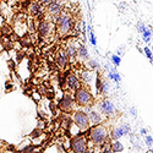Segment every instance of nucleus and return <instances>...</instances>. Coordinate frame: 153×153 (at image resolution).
Segmentation results:
<instances>
[{"label":"nucleus","instance_id":"16","mask_svg":"<svg viewBox=\"0 0 153 153\" xmlns=\"http://www.w3.org/2000/svg\"><path fill=\"white\" fill-rule=\"evenodd\" d=\"M96 75H97V72H94L93 70H83L80 74V80L86 86H91L92 82L96 80Z\"/></svg>","mask_w":153,"mask_h":153},{"label":"nucleus","instance_id":"1","mask_svg":"<svg viewBox=\"0 0 153 153\" xmlns=\"http://www.w3.org/2000/svg\"><path fill=\"white\" fill-rule=\"evenodd\" d=\"M88 143L94 146V147H100L104 142L109 141V129L102 123L98 125H92V127L88 129Z\"/></svg>","mask_w":153,"mask_h":153},{"label":"nucleus","instance_id":"7","mask_svg":"<svg viewBox=\"0 0 153 153\" xmlns=\"http://www.w3.org/2000/svg\"><path fill=\"white\" fill-rule=\"evenodd\" d=\"M58 108L62 111V113H72L76 108V103L74 99V94L71 92H64L61 98L58 102Z\"/></svg>","mask_w":153,"mask_h":153},{"label":"nucleus","instance_id":"39","mask_svg":"<svg viewBox=\"0 0 153 153\" xmlns=\"http://www.w3.org/2000/svg\"><path fill=\"white\" fill-rule=\"evenodd\" d=\"M147 153H153V149H152V148H151V149H148V151H147Z\"/></svg>","mask_w":153,"mask_h":153},{"label":"nucleus","instance_id":"42","mask_svg":"<svg viewBox=\"0 0 153 153\" xmlns=\"http://www.w3.org/2000/svg\"><path fill=\"white\" fill-rule=\"evenodd\" d=\"M4 1H12V0H4Z\"/></svg>","mask_w":153,"mask_h":153},{"label":"nucleus","instance_id":"22","mask_svg":"<svg viewBox=\"0 0 153 153\" xmlns=\"http://www.w3.org/2000/svg\"><path fill=\"white\" fill-rule=\"evenodd\" d=\"M87 68L88 70H93V71H98L100 69V64L97 59H88L87 60Z\"/></svg>","mask_w":153,"mask_h":153},{"label":"nucleus","instance_id":"37","mask_svg":"<svg viewBox=\"0 0 153 153\" xmlns=\"http://www.w3.org/2000/svg\"><path fill=\"white\" fill-rule=\"evenodd\" d=\"M125 7H126V4H125V3H121V4H120V9L123 10V9H125Z\"/></svg>","mask_w":153,"mask_h":153},{"label":"nucleus","instance_id":"41","mask_svg":"<svg viewBox=\"0 0 153 153\" xmlns=\"http://www.w3.org/2000/svg\"><path fill=\"white\" fill-rule=\"evenodd\" d=\"M56 1H60V3H62V1H64V0H56Z\"/></svg>","mask_w":153,"mask_h":153},{"label":"nucleus","instance_id":"19","mask_svg":"<svg viewBox=\"0 0 153 153\" xmlns=\"http://www.w3.org/2000/svg\"><path fill=\"white\" fill-rule=\"evenodd\" d=\"M77 58L81 61H87L88 59H90V53H88V49L82 43H80L79 47H77Z\"/></svg>","mask_w":153,"mask_h":153},{"label":"nucleus","instance_id":"6","mask_svg":"<svg viewBox=\"0 0 153 153\" xmlns=\"http://www.w3.org/2000/svg\"><path fill=\"white\" fill-rule=\"evenodd\" d=\"M70 149L75 153H85L88 151V138L83 134L75 135L70 141Z\"/></svg>","mask_w":153,"mask_h":153},{"label":"nucleus","instance_id":"14","mask_svg":"<svg viewBox=\"0 0 153 153\" xmlns=\"http://www.w3.org/2000/svg\"><path fill=\"white\" fill-rule=\"evenodd\" d=\"M69 62H70V60H69V56L65 52V49H59L55 54V64L58 65V68L61 70L66 69Z\"/></svg>","mask_w":153,"mask_h":153},{"label":"nucleus","instance_id":"23","mask_svg":"<svg viewBox=\"0 0 153 153\" xmlns=\"http://www.w3.org/2000/svg\"><path fill=\"white\" fill-rule=\"evenodd\" d=\"M71 125H72V119H71V117H69V115H64L62 119H61V126H62L65 130L69 131V129L71 127Z\"/></svg>","mask_w":153,"mask_h":153},{"label":"nucleus","instance_id":"9","mask_svg":"<svg viewBox=\"0 0 153 153\" xmlns=\"http://www.w3.org/2000/svg\"><path fill=\"white\" fill-rule=\"evenodd\" d=\"M64 6H62V3L60 1H56V0H50V1L44 6V11L47 12L48 17L54 22V20L60 15V12L62 11Z\"/></svg>","mask_w":153,"mask_h":153},{"label":"nucleus","instance_id":"34","mask_svg":"<svg viewBox=\"0 0 153 153\" xmlns=\"http://www.w3.org/2000/svg\"><path fill=\"white\" fill-rule=\"evenodd\" d=\"M4 25H5V19L3 15H0V27H3Z\"/></svg>","mask_w":153,"mask_h":153},{"label":"nucleus","instance_id":"8","mask_svg":"<svg viewBox=\"0 0 153 153\" xmlns=\"http://www.w3.org/2000/svg\"><path fill=\"white\" fill-rule=\"evenodd\" d=\"M97 109L100 111L102 115L107 118H111L117 114V107L109 98H103L102 100H99L97 103Z\"/></svg>","mask_w":153,"mask_h":153},{"label":"nucleus","instance_id":"12","mask_svg":"<svg viewBox=\"0 0 153 153\" xmlns=\"http://www.w3.org/2000/svg\"><path fill=\"white\" fill-rule=\"evenodd\" d=\"M81 86H82V82H81V80H80V77L77 75L74 74V72L66 74V76H65V87L70 92H75Z\"/></svg>","mask_w":153,"mask_h":153},{"label":"nucleus","instance_id":"21","mask_svg":"<svg viewBox=\"0 0 153 153\" xmlns=\"http://www.w3.org/2000/svg\"><path fill=\"white\" fill-rule=\"evenodd\" d=\"M110 149H111V152H123L124 151V145L119 141V140H111Z\"/></svg>","mask_w":153,"mask_h":153},{"label":"nucleus","instance_id":"40","mask_svg":"<svg viewBox=\"0 0 153 153\" xmlns=\"http://www.w3.org/2000/svg\"><path fill=\"white\" fill-rule=\"evenodd\" d=\"M17 1H21V3H25V1H27V0H17Z\"/></svg>","mask_w":153,"mask_h":153},{"label":"nucleus","instance_id":"13","mask_svg":"<svg viewBox=\"0 0 153 153\" xmlns=\"http://www.w3.org/2000/svg\"><path fill=\"white\" fill-rule=\"evenodd\" d=\"M14 30L16 32L17 36L22 37L26 34L27 32V19L23 15H19L15 19V23H14Z\"/></svg>","mask_w":153,"mask_h":153},{"label":"nucleus","instance_id":"17","mask_svg":"<svg viewBox=\"0 0 153 153\" xmlns=\"http://www.w3.org/2000/svg\"><path fill=\"white\" fill-rule=\"evenodd\" d=\"M77 47H79V44L75 43L74 41H70V42L66 44L65 52H66V54H68L70 61H75L76 58H77Z\"/></svg>","mask_w":153,"mask_h":153},{"label":"nucleus","instance_id":"33","mask_svg":"<svg viewBox=\"0 0 153 153\" xmlns=\"http://www.w3.org/2000/svg\"><path fill=\"white\" fill-rule=\"evenodd\" d=\"M130 114H131L134 118H136V117H137V109H136L135 107H131V108H130Z\"/></svg>","mask_w":153,"mask_h":153},{"label":"nucleus","instance_id":"2","mask_svg":"<svg viewBox=\"0 0 153 153\" xmlns=\"http://www.w3.org/2000/svg\"><path fill=\"white\" fill-rule=\"evenodd\" d=\"M54 25H55L56 34L62 38L72 32V30L75 27V20L70 12L62 10L60 12V15L54 20Z\"/></svg>","mask_w":153,"mask_h":153},{"label":"nucleus","instance_id":"31","mask_svg":"<svg viewBox=\"0 0 153 153\" xmlns=\"http://www.w3.org/2000/svg\"><path fill=\"white\" fill-rule=\"evenodd\" d=\"M21 42H22V44H23V45H30V44H31L30 36H27V34L22 36V39H21Z\"/></svg>","mask_w":153,"mask_h":153},{"label":"nucleus","instance_id":"36","mask_svg":"<svg viewBox=\"0 0 153 153\" xmlns=\"http://www.w3.org/2000/svg\"><path fill=\"white\" fill-rule=\"evenodd\" d=\"M140 134H141L142 136H145V135L147 134V129H145V127H142V129L140 130Z\"/></svg>","mask_w":153,"mask_h":153},{"label":"nucleus","instance_id":"5","mask_svg":"<svg viewBox=\"0 0 153 153\" xmlns=\"http://www.w3.org/2000/svg\"><path fill=\"white\" fill-rule=\"evenodd\" d=\"M71 119H72V123L79 127L81 132L87 131V130L91 127L90 119H88L87 113H86L85 110H82V109H77V110L75 109V110L72 111Z\"/></svg>","mask_w":153,"mask_h":153},{"label":"nucleus","instance_id":"38","mask_svg":"<svg viewBox=\"0 0 153 153\" xmlns=\"http://www.w3.org/2000/svg\"><path fill=\"white\" fill-rule=\"evenodd\" d=\"M12 86H11V83H6V90H10Z\"/></svg>","mask_w":153,"mask_h":153},{"label":"nucleus","instance_id":"20","mask_svg":"<svg viewBox=\"0 0 153 153\" xmlns=\"http://www.w3.org/2000/svg\"><path fill=\"white\" fill-rule=\"evenodd\" d=\"M109 91H110V83H109V81L102 79V83H100V87H99V93L103 94V96H108Z\"/></svg>","mask_w":153,"mask_h":153},{"label":"nucleus","instance_id":"32","mask_svg":"<svg viewBox=\"0 0 153 153\" xmlns=\"http://www.w3.org/2000/svg\"><path fill=\"white\" fill-rule=\"evenodd\" d=\"M124 53H125V45L119 47V48H118V50H117V55L121 56V55H124Z\"/></svg>","mask_w":153,"mask_h":153},{"label":"nucleus","instance_id":"27","mask_svg":"<svg viewBox=\"0 0 153 153\" xmlns=\"http://www.w3.org/2000/svg\"><path fill=\"white\" fill-rule=\"evenodd\" d=\"M141 34H142V39H143L145 43H149V42H151V36H152V30H151V27H147V30H146L143 33H141Z\"/></svg>","mask_w":153,"mask_h":153},{"label":"nucleus","instance_id":"26","mask_svg":"<svg viewBox=\"0 0 153 153\" xmlns=\"http://www.w3.org/2000/svg\"><path fill=\"white\" fill-rule=\"evenodd\" d=\"M88 32H90V33H88V39H90V43L93 47H96L97 45V38H96V34H94L92 27H88Z\"/></svg>","mask_w":153,"mask_h":153},{"label":"nucleus","instance_id":"30","mask_svg":"<svg viewBox=\"0 0 153 153\" xmlns=\"http://www.w3.org/2000/svg\"><path fill=\"white\" fill-rule=\"evenodd\" d=\"M146 30H147V26H146V25H145L143 22L140 21V22L137 23V31H138L140 33H143Z\"/></svg>","mask_w":153,"mask_h":153},{"label":"nucleus","instance_id":"15","mask_svg":"<svg viewBox=\"0 0 153 153\" xmlns=\"http://www.w3.org/2000/svg\"><path fill=\"white\" fill-rule=\"evenodd\" d=\"M27 11H28V15L32 17H38L43 14L44 11V6L38 1V0H32V1L28 4L27 6Z\"/></svg>","mask_w":153,"mask_h":153},{"label":"nucleus","instance_id":"18","mask_svg":"<svg viewBox=\"0 0 153 153\" xmlns=\"http://www.w3.org/2000/svg\"><path fill=\"white\" fill-rule=\"evenodd\" d=\"M107 72H108V79H109V80L114 81V82L118 83V85L121 82V75L118 72L117 68L114 66V65H110L109 69L107 70Z\"/></svg>","mask_w":153,"mask_h":153},{"label":"nucleus","instance_id":"24","mask_svg":"<svg viewBox=\"0 0 153 153\" xmlns=\"http://www.w3.org/2000/svg\"><path fill=\"white\" fill-rule=\"evenodd\" d=\"M37 30V26H36V21H34V17L30 16L27 19V31L30 33H34Z\"/></svg>","mask_w":153,"mask_h":153},{"label":"nucleus","instance_id":"28","mask_svg":"<svg viewBox=\"0 0 153 153\" xmlns=\"http://www.w3.org/2000/svg\"><path fill=\"white\" fill-rule=\"evenodd\" d=\"M145 143H146V146L149 147V148L153 146V137H152L151 135H147V134L145 135Z\"/></svg>","mask_w":153,"mask_h":153},{"label":"nucleus","instance_id":"4","mask_svg":"<svg viewBox=\"0 0 153 153\" xmlns=\"http://www.w3.org/2000/svg\"><path fill=\"white\" fill-rule=\"evenodd\" d=\"M74 99L76 105L83 108L93 103V94L87 86H81L74 92Z\"/></svg>","mask_w":153,"mask_h":153},{"label":"nucleus","instance_id":"10","mask_svg":"<svg viewBox=\"0 0 153 153\" xmlns=\"http://www.w3.org/2000/svg\"><path fill=\"white\" fill-rule=\"evenodd\" d=\"M131 132V126L127 123H123L109 131V140H120L123 136H126Z\"/></svg>","mask_w":153,"mask_h":153},{"label":"nucleus","instance_id":"35","mask_svg":"<svg viewBox=\"0 0 153 153\" xmlns=\"http://www.w3.org/2000/svg\"><path fill=\"white\" fill-rule=\"evenodd\" d=\"M33 98H34V99H37V100H39V99H41V96H39V93L34 92V93H33Z\"/></svg>","mask_w":153,"mask_h":153},{"label":"nucleus","instance_id":"29","mask_svg":"<svg viewBox=\"0 0 153 153\" xmlns=\"http://www.w3.org/2000/svg\"><path fill=\"white\" fill-rule=\"evenodd\" d=\"M143 52H145V55L148 58V60L152 62V61H153V56H152V50H151V48H149V47H145V48H143Z\"/></svg>","mask_w":153,"mask_h":153},{"label":"nucleus","instance_id":"25","mask_svg":"<svg viewBox=\"0 0 153 153\" xmlns=\"http://www.w3.org/2000/svg\"><path fill=\"white\" fill-rule=\"evenodd\" d=\"M108 56H109V59H110V62H111V65H114V66H119L120 64H121V56H119V55H117V54H108Z\"/></svg>","mask_w":153,"mask_h":153},{"label":"nucleus","instance_id":"3","mask_svg":"<svg viewBox=\"0 0 153 153\" xmlns=\"http://www.w3.org/2000/svg\"><path fill=\"white\" fill-rule=\"evenodd\" d=\"M37 34L41 39H49L55 33V25L50 19H42L37 22Z\"/></svg>","mask_w":153,"mask_h":153},{"label":"nucleus","instance_id":"11","mask_svg":"<svg viewBox=\"0 0 153 153\" xmlns=\"http://www.w3.org/2000/svg\"><path fill=\"white\" fill-rule=\"evenodd\" d=\"M93 104L91 105H86L82 108V110H85L88 115V119H90V124L91 125H98V124H102L104 121V115H102L100 111L98 109H94L92 107Z\"/></svg>","mask_w":153,"mask_h":153}]
</instances>
